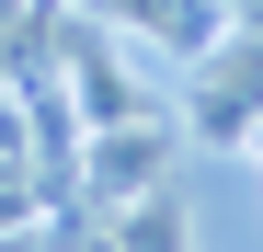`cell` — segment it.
I'll return each instance as SVG.
<instances>
[{
    "label": "cell",
    "instance_id": "6da1fadb",
    "mask_svg": "<svg viewBox=\"0 0 263 252\" xmlns=\"http://www.w3.org/2000/svg\"><path fill=\"white\" fill-rule=\"evenodd\" d=\"M172 149H183V138H172V115H126V126H92V149H80V195H92L103 218H115L126 195L172 184Z\"/></svg>",
    "mask_w": 263,
    "mask_h": 252
},
{
    "label": "cell",
    "instance_id": "7a4b0ae2",
    "mask_svg": "<svg viewBox=\"0 0 263 252\" xmlns=\"http://www.w3.org/2000/svg\"><path fill=\"white\" fill-rule=\"evenodd\" d=\"M115 252H183V195H172V184L126 195L115 206Z\"/></svg>",
    "mask_w": 263,
    "mask_h": 252
}]
</instances>
